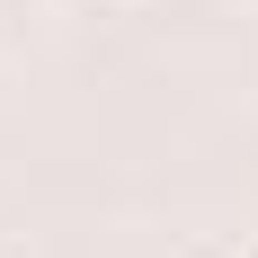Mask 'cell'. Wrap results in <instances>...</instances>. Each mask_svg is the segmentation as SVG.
I'll use <instances>...</instances> for the list:
<instances>
[{
	"mask_svg": "<svg viewBox=\"0 0 258 258\" xmlns=\"http://www.w3.org/2000/svg\"><path fill=\"white\" fill-rule=\"evenodd\" d=\"M232 258H258V240H240V249H232Z\"/></svg>",
	"mask_w": 258,
	"mask_h": 258,
	"instance_id": "1",
	"label": "cell"
}]
</instances>
